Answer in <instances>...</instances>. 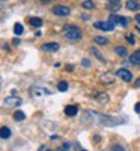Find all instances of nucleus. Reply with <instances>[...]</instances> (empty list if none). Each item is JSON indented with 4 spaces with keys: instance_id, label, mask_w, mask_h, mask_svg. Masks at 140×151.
Instances as JSON below:
<instances>
[{
    "instance_id": "obj_5",
    "label": "nucleus",
    "mask_w": 140,
    "mask_h": 151,
    "mask_svg": "<svg viewBox=\"0 0 140 151\" xmlns=\"http://www.w3.org/2000/svg\"><path fill=\"white\" fill-rule=\"evenodd\" d=\"M69 12H71V11H69L68 6H56V8L53 9V14L57 15V17H68Z\"/></svg>"
},
{
    "instance_id": "obj_2",
    "label": "nucleus",
    "mask_w": 140,
    "mask_h": 151,
    "mask_svg": "<svg viewBox=\"0 0 140 151\" xmlns=\"http://www.w3.org/2000/svg\"><path fill=\"white\" fill-rule=\"evenodd\" d=\"M109 23H111L113 26H116V24H121V26H124V27H126L130 24V20L128 18H125V17H119V15H110V18H109Z\"/></svg>"
},
{
    "instance_id": "obj_26",
    "label": "nucleus",
    "mask_w": 140,
    "mask_h": 151,
    "mask_svg": "<svg viewBox=\"0 0 140 151\" xmlns=\"http://www.w3.org/2000/svg\"><path fill=\"white\" fill-rule=\"evenodd\" d=\"M81 65L86 67V68H89V67H91V62H89L87 59H83V60H81Z\"/></svg>"
},
{
    "instance_id": "obj_18",
    "label": "nucleus",
    "mask_w": 140,
    "mask_h": 151,
    "mask_svg": "<svg viewBox=\"0 0 140 151\" xmlns=\"http://www.w3.org/2000/svg\"><path fill=\"white\" fill-rule=\"evenodd\" d=\"M96 98H98V101H99V103H106V101H109V95L104 94V92H103V94H98Z\"/></svg>"
},
{
    "instance_id": "obj_20",
    "label": "nucleus",
    "mask_w": 140,
    "mask_h": 151,
    "mask_svg": "<svg viewBox=\"0 0 140 151\" xmlns=\"http://www.w3.org/2000/svg\"><path fill=\"white\" fill-rule=\"evenodd\" d=\"M23 24H20V23H17L15 26H14V32H15V35H21L23 33Z\"/></svg>"
},
{
    "instance_id": "obj_30",
    "label": "nucleus",
    "mask_w": 140,
    "mask_h": 151,
    "mask_svg": "<svg viewBox=\"0 0 140 151\" xmlns=\"http://www.w3.org/2000/svg\"><path fill=\"white\" fill-rule=\"evenodd\" d=\"M109 2H110V3H114V5H116V3H119V2H121V0H109Z\"/></svg>"
},
{
    "instance_id": "obj_9",
    "label": "nucleus",
    "mask_w": 140,
    "mask_h": 151,
    "mask_svg": "<svg viewBox=\"0 0 140 151\" xmlns=\"http://www.w3.org/2000/svg\"><path fill=\"white\" fill-rule=\"evenodd\" d=\"M3 104H6V106H18V104H21V98H14V97H8V98H5Z\"/></svg>"
},
{
    "instance_id": "obj_32",
    "label": "nucleus",
    "mask_w": 140,
    "mask_h": 151,
    "mask_svg": "<svg viewBox=\"0 0 140 151\" xmlns=\"http://www.w3.org/2000/svg\"><path fill=\"white\" fill-rule=\"evenodd\" d=\"M134 55H136V56H137V58H139V59H140V50H137V52H136V53H134Z\"/></svg>"
},
{
    "instance_id": "obj_36",
    "label": "nucleus",
    "mask_w": 140,
    "mask_h": 151,
    "mask_svg": "<svg viewBox=\"0 0 140 151\" xmlns=\"http://www.w3.org/2000/svg\"><path fill=\"white\" fill-rule=\"evenodd\" d=\"M81 151H86V150H81Z\"/></svg>"
},
{
    "instance_id": "obj_13",
    "label": "nucleus",
    "mask_w": 140,
    "mask_h": 151,
    "mask_svg": "<svg viewBox=\"0 0 140 151\" xmlns=\"http://www.w3.org/2000/svg\"><path fill=\"white\" fill-rule=\"evenodd\" d=\"M0 136H2V139H9L11 137V130L8 127H2V130H0Z\"/></svg>"
},
{
    "instance_id": "obj_12",
    "label": "nucleus",
    "mask_w": 140,
    "mask_h": 151,
    "mask_svg": "<svg viewBox=\"0 0 140 151\" xmlns=\"http://www.w3.org/2000/svg\"><path fill=\"white\" fill-rule=\"evenodd\" d=\"M114 52H116V55H119V56H122V58H125L126 55H128V50H126L125 47H116V48H114Z\"/></svg>"
},
{
    "instance_id": "obj_4",
    "label": "nucleus",
    "mask_w": 140,
    "mask_h": 151,
    "mask_svg": "<svg viewBox=\"0 0 140 151\" xmlns=\"http://www.w3.org/2000/svg\"><path fill=\"white\" fill-rule=\"evenodd\" d=\"M116 76L118 77H121L124 82H131L133 80V74L128 71V70H125V68H121L116 71Z\"/></svg>"
},
{
    "instance_id": "obj_17",
    "label": "nucleus",
    "mask_w": 140,
    "mask_h": 151,
    "mask_svg": "<svg viewBox=\"0 0 140 151\" xmlns=\"http://www.w3.org/2000/svg\"><path fill=\"white\" fill-rule=\"evenodd\" d=\"M24 118H26V115H24V112H21V110H17L14 113V119L15 121H23Z\"/></svg>"
},
{
    "instance_id": "obj_8",
    "label": "nucleus",
    "mask_w": 140,
    "mask_h": 151,
    "mask_svg": "<svg viewBox=\"0 0 140 151\" xmlns=\"http://www.w3.org/2000/svg\"><path fill=\"white\" fill-rule=\"evenodd\" d=\"M42 50H44V52H50V53L57 52V50H59V44H57V42H48V44H44V45H42Z\"/></svg>"
},
{
    "instance_id": "obj_14",
    "label": "nucleus",
    "mask_w": 140,
    "mask_h": 151,
    "mask_svg": "<svg viewBox=\"0 0 140 151\" xmlns=\"http://www.w3.org/2000/svg\"><path fill=\"white\" fill-rule=\"evenodd\" d=\"M30 24H32L33 27H41L42 20H41V18H38V17H33V18H30Z\"/></svg>"
},
{
    "instance_id": "obj_19",
    "label": "nucleus",
    "mask_w": 140,
    "mask_h": 151,
    "mask_svg": "<svg viewBox=\"0 0 140 151\" xmlns=\"http://www.w3.org/2000/svg\"><path fill=\"white\" fill-rule=\"evenodd\" d=\"M57 89H59L60 92H65V91L68 89V82H60V83L57 85Z\"/></svg>"
},
{
    "instance_id": "obj_23",
    "label": "nucleus",
    "mask_w": 140,
    "mask_h": 151,
    "mask_svg": "<svg viewBox=\"0 0 140 151\" xmlns=\"http://www.w3.org/2000/svg\"><path fill=\"white\" fill-rule=\"evenodd\" d=\"M109 9L113 11V12H118V11L121 9V3H116V5H114V3H110V5H109Z\"/></svg>"
},
{
    "instance_id": "obj_11",
    "label": "nucleus",
    "mask_w": 140,
    "mask_h": 151,
    "mask_svg": "<svg viewBox=\"0 0 140 151\" xmlns=\"http://www.w3.org/2000/svg\"><path fill=\"white\" fill-rule=\"evenodd\" d=\"M77 112H79V107H77V106H68V107L65 109V113H66L68 116H74Z\"/></svg>"
},
{
    "instance_id": "obj_21",
    "label": "nucleus",
    "mask_w": 140,
    "mask_h": 151,
    "mask_svg": "<svg viewBox=\"0 0 140 151\" xmlns=\"http://www.w3.org/2000/svg\"><path fill=\"white\" fill-rule=\"evenodd\" d=\"M130 64H133V65H140V59H139L136 55H131V56H130Z\"/></svg>"
},
{
    "instance_id": "obj_16",
    "label": "nucleus",
    "mask_w": 140,
    "mask_h": 151,
    "mask_svg": "<svg viewBox=\"0 0 140 151\" xmlns=\"http://www.w3.org/2000/svg\"><path fill=\"white\" fill-rule=\"evenodd\" d=\"M101 82H104V83H111V82H113V76L109 74V73L103 74V77H101Z\"/></svg>"
},
{
    "instance_id": "obj_3",
    "label": "nucleus",
    "mask_w": 140,
    "mask_h": 151,
    "mask_svg": "<svg viewBox=\"0 0 140 151\" xmlns=\"http://www.w3.org/2000/svg\"><path fill=\"white\" fill-rule=\"evenodd\" d=\"M98 119L103 125H118L119 122H122L124 119H118V118H111V116H107V115H98Z\"/></svg>"
},
{
    "instance_id": "obj_29",
    "label": "nucleus",
    "mask_w": 140,
    "mask_h": 151,
    "mask_svg": "<svg viewBox=\"0 0 140 151\" xmlns=\"http://www.w3.org/2000/svg\"><path fill=\"white\" fill-rule=\"evenodd\" d=\"M57 151H68V148H66V145H65V147H62V148H59Z\"/></svg>"
},
{
    "instance_id": "obj_34",
    "label": "nucleus",
    "mask_w": 140,
    "mask_h": 151,
    "mask_svg": "<svg viewBox=\"0 0 140 151\" xmlns=\"http://www.w3.org/2000/svg\"><path fill=\"white\" fill-rule=\"evenodd\" d=\"M136 86H137V88H140V79H139V80L136 82Z\"/></svg>"
},
{
    "instance_id": "obj_1",
    "label": "nucleus",
    "mask_w": 140,
    "mask_h": 151,
    "mask_svg": "<svg viewBox=\"0 0 140 151\" xmlns=\"http://www.w3.org/2000/svg\"><path fill=\"white\" fill-rule=\"evenodd\" d=\"M63 33H65V38L72 42H77L81 40V32L79 27L72 26V24H66V26H63Z\"/></svg>"
},
{
    "instance_id": "obj_35",
    "label": "nucleus",
    "mask_w": 140,
    "mask_h": 151,
    "mask_svg": "<svg viewBox=\"0 0 140 151\" xmlns=\"http://www.w3.org/2000/svg\"><path fill=\"white\" fill-rule=\"evenodd\" d=\"M137 32H139V33H140V26H139V27H137Z\"/></svg>"
},
{
    "instance_id": "obj_28",
    "label": "nucleus",
    "mask_w": 140,
    "mask_h": 151,
    "mask_svg": "<svg viewBox=\"0 0 140 151\" xmlns=\"http://www.w3.org/2000/svg\"><path fill=\"white\" fill-rule=\"evenodd\" d=\"M134 110H136L137 113H140V103H137V104L134 106Z\"/></svg>"
},
{
    "instance_id": "obj_33",
    "label": "nucleus",
    "mask_w": 140,
    "mask_h": 151,
    "mask_svg": "<svg viewBox=\"0 0 140 151\" xmlns=\"http://www.w3.org/2000/svg\"><path fill=\"white\" fill-rule=\"evenodd\" d=\"M42 3H50V2H53V0H41Z\"/></svg>"
},
{
    "instance_id": "obj_31",
    "label": "nucleus",
    "mask_w": 140,
    "mask_h": 151,
    "mask_svg": "<svg viewBox=\"0 0 140 151\" xmlns=\"http://www.w3.org/2000/svg\"><path fill=\"white\" fill-rule=\"evenodd\" d=\"M136 21L140 24V14H139V15H136Z\"/></svg>"
},
{
    "instance_id": "obj_24",
    "label": "nucleus",
    "mask_w": 140,
    "mask_h": 151,
    "mask_svg": "<svg viewBox=\"0 0 140 151\" xmlns=\"http://www.w3.org/2000/svg\"><path fill=\"white\" fill-rule=\"evenodd\" d=\"M92 53H94V55H95L99 60H103V59H104V58H103V55L99 53V50H98V48H92Z\"/></svg>"
},
{
    "instance_id": "obj_10",
    "label": "nucleus",
    "mask_w": 140,
    "mask_h": 151,
    "mask_svg": "<svg viewBox=\"0 0 140 151\" xmlns=\"http://www.w3.org/2000/svg\"><path fill=\"white\" fill-rule=\"evenodd\" d=\"M140 8V3L137 2V0H128L126 2V9H130V11H137Z\"/></svg>"
},
{
    "instance_id": "obj_6",
    "label": "nucleus",
    "mask_w": 140,
    "mask_h": 151,
    "mask_svg": "<svg viewBox=\"0 0 140 151\" xmlns=\"http://www.w3.org/2000/svg\"><path fill=\"white\" fill-rule=\"evenodd\" d=\"M94 26L96 27V29H99V30H106V32H110V30H113V24L111 23H106V21H96Z\"/></svg>"
},
{
    "instance_id": "obj_22",
    "label": "nucleus",
    "mask_w": 140,
    "mask_h": 151,
    "mask_svg": "<svg viewBox=\"0 0 140 151\" xmlns=\"http://www.w3.org/2000/svg\"><path fill=\"white\" fill-rule=\"evenodd\" d=\"M95 5H94V2L92 0H86V2H83V8L84 9H92Z\"/></svg>"
},
{
    "instance_id": "obj_15",
    "label": "nucleus",
    "mask_w": 140,
    "mask_h": 151,
    "mask_svg": "<svg viewBox=\"0 0 140 151\" xmlns=\"http://www.w3.org/2000/svg\"><path fill=\"white\" fill-rule=\"evenodd\" d=\"M94 41H95L96 44H103V45L109 44V40H107V38H104V36H95Z\"/></svg>"
},
{
    "instance_id": "obj_27",
    "label": "nucleus",
    "mask_w": 140,
    "mask_h": 151,
    "mask_svg": "<svg viewBox=\"0 0 140 151\" xmlns=\"http://www.w3.org/2000/svg\"><path fill=\"white\" fill-rule=\"evenodd\" d=\"M113 151H125V150H124L121 145H114V147H113Z\"/></svg>"
},
{
    "instance_id": "obj_7",
    "label": "nucleus",
    "mask_w": 140,
    "mask_h": 151,
    "mask_svg": "<svg viewBox=\"0 0 140 151\" xmlns=\"http://www.w3.org/2000/svg\"><path fill=\"white\" fill-rule=\"evenodd\" d=\"M30 94L35 95V97H38V95H50L51 92H50L48 89H44V88H32Z\"/></svg>"
},
{
    "instance_id": "obj_25",
    "label": "nucleus",
    "mask_w": 140,
    "mask_h": 151,
    "mask_svg": "<svg viewBox=\"0 0 140 151\" xmlns=\"http://www.w3.org/2000/svg\"><path fill=\"white\" fill-rule=\"evenodd\" d=\"M126 41H128L130 44H134V42H136V40H134L133 35H126Z\"/></svg>"
}]
</instances>
